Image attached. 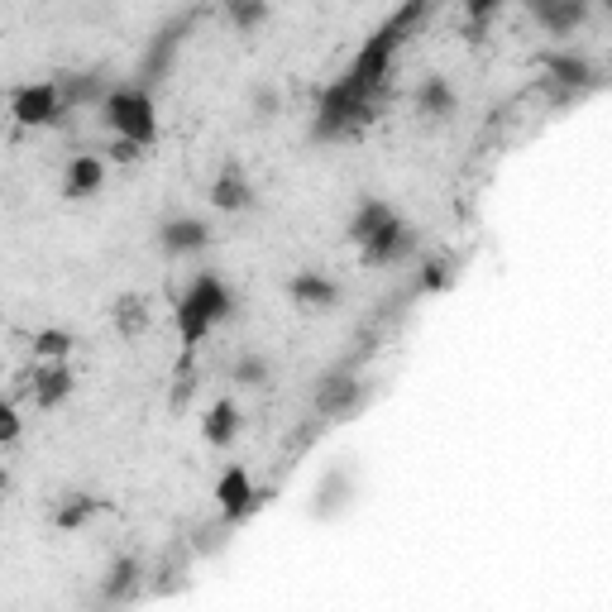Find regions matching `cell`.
Returning a JSON list of instances; mask_svg holds the SVG:
<instances>
[{"label":"cell","instance_id":"8992f818","mask_svg":"<svg viewBox=\"0 0 612 612\" xmlns=\"http://www.w3.org/2000/svg\"><path fill=\"white\" fill-rule=\"evenodd\" d=\"M216 201H220V206H244V201H249V187H244L240 177H220V182H216Z\"/></svg>","mask_w":612,"mask_h":612},{"label":"cell","instance_id":"277c9868","mask_svg":"<svg viewBox=\"0 0 612 612\" xmlns=\"http://www.w3.org/2000/svg\"><path fill=\"white\" fill-rule=\"evenodd\" d=\"M106 182V168H101V158H91V153H77L72 163H67V192L77 197V192H96Z\"/></svg>","mask_w":612,"mask_h":612},{"label":"cell","instance_id":"3957f363","mask_svg":"<svg viewBox=\"0 0 612 612\" xmlns=\"http://www.w3.org/2000/svg\"><path fill=\"white\" fill-rule=\"evenodd\" d=\"M10 115H15L20 125L58 120V115H63V96H58V87H48V82H24V87L10 91Z\"/></svg>","mask_w":612,"mask_h":612},{"label":"cell","instance_id":"7a4b0ae2","mask_svg":"<svg viewBox=\"0 0 612 612\" xmlns=\"http://www.w3.org/2000/svg\"><path fill=\"white\" fill-rule=\"evenodd\" d=\"M106 120L110 130L120 134V144H149L153 139V101L144 91H115L106 101Z\"/></svg>","mask_w":612,"mask_h":612},{"label":"cell","instance_id":"5b68a950","mask_svg":"<svg viewBox=\"0 0 612 612\" xmlns=\"http://www.w3.org/2000/svg\"><path fill=\"white\" fill-rule=\"evenodd\" d=\"M220 503H225V512H244L249 507V483H244V474H230V479L220 483Z\"/></svg>","mask_w":612,"mask_h":612},{"label":"cell","instance_id":"6da1fadb","mask_svg":"<svg viewBox=\"0 0 612 612\" xmlns=\"http://www.w3.org/2000/svg\"><path fill=\"white\" fill-rule=\"evenodd\" d=\"M225 306H230L225 287H220L216 278H197V283H192V292H187V297H182V306H177L182 340H187V345H192V340H201V335H206V330L225 316Z\"/></svg>","mask_w":612,"mask_h":612}]
</instances>
